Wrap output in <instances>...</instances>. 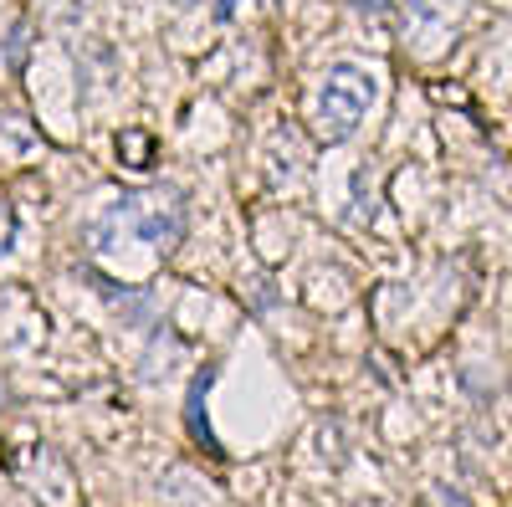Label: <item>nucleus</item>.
Masks as SVG:
<instances>
[{
  "label": "nucleus",
  "instance_id": "obj_4",
  "mask_svg": "<svg viewBox=\"0 0 512 507\" xmlns=\"http://www.w3.org/2000/svg\"><path fill=\"white\" fill-rule=\"evenodd\" d=\"M11 246V210H0V251Z\"/></svg>",
  "mask_w": 512,
  "mask_h": 507
},
{
  "label": "nucleus",
  "instance_id": "obj_3",
  "mask_svg": "<svg viewBox=\"0 0 512 507\" xmlns=\"http://www.w3.org/2000/svg\"><path fill=\"white\" fill-rule=\"evenodd\" d=\"M118 154H128V164H144V159H149V139H144V134H128V139L118 144Z\"/></svg>",
  "mask_w": 512,
  "mask_h": 507
},
{
  "label": "nucleus",
  "instance_id": "obj_2",
  "mask_svg": "<svg viewBox=\"0 0 512 507\" xmlns=\"http://www.w3.org/2000/svg\"><path fill=\"white\" fill-rule=\"evenodd\" d=\"M369 108H374V77L359 72L354 62L328 67L323 88H318V134H328V139H349L359 123H364Z\"/></svg>",
  "mask_w": 512,
  "mask_h": 507
},
{
  "label": "nucleus",
  "instance_id": "obj_1",
  "mask_svg": "<svg viewBox=\"0 0 512 507\" xmlns=\"http://www.w3.org/2000/svg\"><path fill=\"white\" fill-rule=\"evenodd\" d=\"M185 231V205L175 190H139L93 226V251L103 262H154Z\"/></svg>",
  "mask_w": 512,
  "mask_h": 507
}]
</instances>
